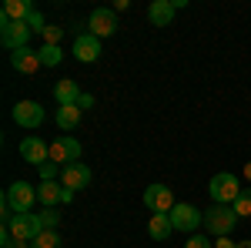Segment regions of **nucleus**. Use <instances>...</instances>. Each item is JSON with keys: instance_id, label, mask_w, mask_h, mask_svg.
<instances>
[{"instance_id": "1", "label": "nucleus", "mask_w": 251, "mask_h": 248, "mask_svg": "<svg viewBox=\"0 0 251 248\" xmlns=\"http://www.w3.org/2000/svg\"><path fill=\"white\" fill-rule=\"evenodd\" d=\"M234 225H238L234 205H211L208 215H204V228H208V235H218V238H225Z\"/></svg>"}, {"instance_id": "2", "label": "nucleus", "mask_w": 251, "mask_h": 248, "mask_svg": "<svg viewBox=\"0 0 251 248\" xmlns=\"http://www.w3.org/2000/svg\"><path fill=\"white\" fill-rule=\"evenodd\" d=\"M208 191H211L214 205H234V198L241 194V185H238V178L231 171H218L208 181Z\"/></svg>"}, {"instance_id": "3", "label": "nucleus", "mask_w": 251, "mask_h": 248, "mask_svg": "<svg viewBox=\"0 0 251 248\" xmlns=\"http://www.w3.org/2000/svg\"><path fill=\"white\" fill-rule=\"evenodd\" d=\"M34 201H37V188L27 185V181H14V185L7 188V194H3V205L14 211V215H27Z\"/></svg>"}, {"instance_id": "4", "label": "nucleus", "mask_w": 251, "mask_h": 248, "mask_svg": "<svg viewBox=\"0 0 251 248\" xmlns=\"http://www.w3.org/2000/svg\"><path fill=\"white\" fill-rule=\"evenodd\" d=\"M30 27H27V20H3L0 17V44L14 54L20 47H27V40H30Z\"/></svg>"}, {"instance_id": "5", "label": "nucleus", "mask_w": 251, "mask_h": 248, "mask_svg": "<svg viewBox=\"0 0 251 248\" xmlns=\"http://www.w3.org/2000/svg\"><path fill=\"white\" fill-rule=\"evenodd\" d=\"M77 158H80V141H77V138H71V134H60L57 141L50 144V161L60 165V168L77 165Z\"/></svg>"}, {"instance_id": "6", "label": "nucleus", "mask_w": 251, "mask_h": 248, "mask_svg": "<svg viewBox=\"0 0 251 248\" xmlns=\"http://www.w3.org/2000/svg\"><path fill=\"white\" fill-rule=\"evenodd\" d=\"M7 231L17 238V242H34L40 231H44V225H40V215H14L10 218V225H7Z\"/></svg>"}, {"instance_id": "7", "label": "nucleus", "mask_w": 251, "mask_h": 248, "mask_svg": "<svg viewBox=\"0 0 251 248\" xmlns=\"http://www.w3.org/2000/svg\"><path fill=\"white\" fill-rule=\"evenodd\" d=\"M144 205L154 211V215H168L177 201H174V191L168 185H148L144 188Z\"/></svg>"}, {"instance_id": "8", "label": "nucleus", "mask_w": 251, "mask_h": 248, "mask_svg": "<svg viewBox=\"0 0 251 248\" xmlns=\"http://www.w3.org/2000/svg\"><path fill=\"white\" fill-rule=\"evenodd\" d=\"M168 215H171L174 231H194L198 225H204V215L194 208V205H174Z\"/></svg>"}, {"instance_id": "9", "label": "nucleus", "mask_w": 251, "mask_h": 248, "mask_svg": "<svg viewBox=\"0 0 251 248\" xmlns=\"http://www.w3.org/2000/svg\"><path fill=\"white\" fill-rule=\"evenodd\" d=\"M20 158L40 168V165H47V161H50V144H44L37 134H27V138L20 141Z\"/></svg>"}, {"instance_id": "10", "label": "nucleus", "mask_w": 251, "mask_h": 248, "mask_svg": "<svg viewBox=\"0 0 251 248\" xmlns=\"http://www.w3.org/2000/svg\"><path fill=\"white\" fill-rule=\"evenodd\" d=\"M87 27H91V34H94L97 40L111 37V34L117 30V14L107 10V7H97L94 14H91V20H87Z\"/></svg>"}, {"instance_id": "11", "label": "nucleus", "mask_w": 251, "mask_h": 248, "mask_svg": "<svg viewBox=\"0 0 251 248\" xmlns=\"http://www.w3.org/2000/svg\"><path fill=\"white\" fill-rule=\"evenodd\" d=\"M14 121L20 128H40L44 124V108L37 101H17L14 104Z\"/></svg>"}, {"instance_id": "12", "label": "nucleus", "mask_w": 251, "mask_h": 248, "mask_svg": "<svg viewBox=\"0 0 251 248\" xmlns=\"http://www.w3.org/2000/svg\"><path fill=\"white\" fill-rule=\"evenodd\" d=\"M60 185L64 188H71V191H80V188H87L91 185V168L87 165H67V168H60Z\"/></svg>"}, {"instance_id": "13", "label": "nucleus", "mask_w": 251, "mask_h": 248, "mask_svg": "<svg viewBox=\"0 0 251 248\" xmlns=\"http://www.w3.org/2000/svg\"><path fill=\"white\" fill-rule=\"evenodd\" d=\"M74 57L80 60V64H94L97 57H100V40L87 30V34H80V37H74Z\"/></svg>"}, {"instance_id": "14", "label": "nucleus", "mask_w": 251, "mask_h": 248, "mask_svg": "<svg viewBox=\"0 0 251 248\" xmlns=\"http://www.w3.org/2000/svg\"><path fill=\"white\" fill-rule=\"evenodd\" d=\"M10 67H14V71H20V74H37L44 64H40V54H37V51L20 47V51H14V54H10Z\"/></svg>"}, {"instance_id": "15", "label": "nucleus", "mask_w": 251, "mask_h": 248, "mask_svg": "<svg viewBox=\"0 0 251 248\" xmlns=\"http://www.w3.org/2000/svg\"><path fill=\"white\" fill-rule=\"evenodd\" d=\"M174 14H177V7H174L171 0H154V3L148 7V20H151L154 27H171Z\"/></svg>"}, {"instance_id": "16", "label": "nucleus", "mask_w": 251, "mask_h": 248, "mask_svg": "<svg viewBox=\"0 0 251 248\" xmlns=\"http://www.w3.org/2000/svg\"><path fill=\"white\" fill-rule=\"evenodd\" d=\"M37 201L44 205V208L64 205V185H57V181H40V188H37Z\"/></svg>"}, {"instance_id": "17", "label": "nucleus", "mask_w": 251, "mask_h": 248, "mask_svg": "<svg viewBox=\"0 0 251 248\" xmlns=\"http://www.w3.org/2000/svg\"><path fill=\"white\" fill-rule=\"evenodd\" d=\"M54 97H57V104H77L80 101V91H77V81H71V77H64L57 81V87H54Z\"/></svg>"}, {"instance_id": "18", "label": "nucleus", "mask_w": 251, "mask_h": 248, "mask_svg": "<svg viewBox=\"0 0 251 248\" xmlns=\"http://www.w3.org/2000/svg\"><path fill=\"white\" fill-rule=\"evenodd\" d=\"M80 117H84V111L77 104H64V108H57V128L60 131H74L80 124Z\"/></svg>"}, {"instance_id": "19", "label": "nucleus", "mask_w": 251, "mask_h": 248, "mask_svg": "<svg viewBox=\"0 0 251 248\" xmlns=\"http://www.w3.org/2000/svg\"><path fill=\"white\" fill-rule=\"evenodd\" d=\"M30 14H34L30 0H7L3 10H0V17H3V20H27Z\"/></svg>"}, {"instance_id": "20", "label": "nucleus", "mask_w": 251, "mask_h": 248, "mask_svg": "<svg viewBox=\"0 0 251 248\" xmlns=\"http://www.w3.org/2000/svg\"><path fill=\"white\" fill-rule=\"evenodd\" d=\"M148 231H151V238H154V242H168V238H171V231H174L171 215H151Z\"/></svg>"}, {"instance_id": "21", "label": "nucleus", "mask_w": 251, "mask_h": 248, "mask_svg": "<svg viewBox=\"0 0 251 248\" xmlns=\"http://www.w3.org/2000/svg\"><path fill=\"white\" fill-rule=\"evenodd\" d=\"M37 54H40V64H44V67H57L60 60H64V51H60L57 44H44Z\"/></svg>"}, {"instance_id": "22", "label": "nucleus", "mask_w": 251, "mask_h": 248, "mask_svg": "<svg viewBox=\"0 0 251 248\" xmlns=\"http://www.w3.org/2000/svg\"><path fill=\"white\" fill-rule=\"evenodd\" d=\"M234 215L238 218H251V188H241V194L234 198Z\"/></svg>"}, {"instance_id": "23", "label": "nucleus", "mask_w": 251, "mask_h": 248, "mask_svg": "<svg viewBox=\"0 0 251 248\" xmlns=\"http://www.w3.org/2000/svg\"><path fill=\"white\" fill-rule=\"evenodd\" d=\"M30 248H60V235L57 231H40L37 238L30 242Z\"/></svg>"}, {"instance_id": "24", "label": "nucleus", "mask_w": 251, "mask_h": 248, "mask_svg": "<svg viewBox=\"0 0 251 248\" xmlns=\"http://www.w3.org/2000/svg\"><path fill=\"white\" fill-rule=\"evenodd\" d=\"M57 221H60L57 208H44L40 211V225H44V231H57Z\"/></svg>"}, {"instance_id": "25", "label": "nucleus", "mask_w": 251, "mask_h": 248, "mask_svg": "<svg viewBox=\"0 0 251 248\" xmlns=\"http://www.w3.org/2000/svg\"><path fill=\"white\" fill-rule=\"evenodd\" d=\"M60 37H64V27H57V24H47L44 27V44H57L60 47Z\"/></svg>"}, {"instance_id": "26", "label": "nucleus", "mask_w": 251, "mask_h": 248, "mask_svg": "<svg viewBox=\"0 0 251 248\" xmlns=\"http://www.w3.org/2000/svg\"><path fill=\"white\" fill-rule=\"evenodd\" d=\"M37 171H40V181H54V178L60 174V165H54V161H47V165H40Z\"/></svg>"}, {"instance_id": "27", "label": "nucleus", "mask_w": 251, "mask_h": 248, "mask_svg": "<svg viewBox=\"0 0 251 248\" xmlns=\"http://www.w3.org/2000/svg\"><path fill=\"white\" fill-rule=\"evenodd\" d=\"M0 245H3V248H30L27 242H17V238H14V235H10L7 228L0 231Z\"/></svg>"}, {"instance_id": "28", "label": "nucleus", "mask_w": 251, "mask_h": 248, "mask_svg": "<svg viewBox=\"0 0 251 248\" xmlns=\"http://www.w3.org/2000/svg\"><path fill=\"white\" fill-rule=\"evenodd\" d=\"M184 248H214V242H208V235H191Z\"/></svg>"}, {"instance_id": "29", "label": "nucleus", "mask_w": 251, "mask_h": 248, "mask_svg": "<svg viewBox=\"0 0 251 248\" xmlns=\"http://www.w3.org/2000/svg\"><path fill=\"white\" fill-rule=\"evenodd\" d=\"M27 27H30V30H37V34H44V27H47V24H44V17H40L37 10H34V14L27 17Z\"/></svg>"}, {"instance_id": "30", "label": "nucleus", "mask_w": 251, "mask_h": 248, "mask_svg": "<svg viewBox=\"0 0 251 248\" xmlns=\"http://www.w3.org/2000/svg\"><path fill=\"white\" fill-rule=\"evenodd\" d=\"M77 108H80V111H87V108H94V97H91V94H80Z\"/></svg>"}, {"instance_id": "31", "label": "nucleus", "mask_w": 251, "mask_h": 248, "mask_svg": "<svg viewBox=\"0 0 251 248\" xmlns=\"http://www.w3.org/2000/svg\"><path fill=\"white\" fill-rule=\"evenodd\" d=\"M214 248H238V245H234L231 238H228V235H225V238H218V245H214Z\"/></svg>"}, {"instance_id": "32", "label": "nucleus", "mask_w": 251, "mask_h": 248, "mask_svg": "<svg viewBox=\"0 0 251 248\" xmlns=\"http://www.w3.org/2000/svg\"><path fill=\"white\" fill-rule=\"evenodd\" d=\"M238 248H251V242H238Z\"/></svg>"}, {"instance_id": "33", "label": "nucleus", "mask_w": 251, "mask_h": 248, "mask_svg": "<svg viewBox=\"0 0 251 248\" xmlns=\"http://www.w3.org/2000/svg\"><path fill=\"white\" fill-rule=\"evenodd\" d=\"M245 174H248V178H251V165H248V168H245Z\"/></svg>"}]
</instances>
